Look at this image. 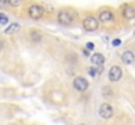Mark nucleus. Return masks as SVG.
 Segmentation results:
<instances>
[{
	"label": "nucleus",
	"mask_w": 135,
	"mask_h": 125,
	"mask_svg": "<svg viewBox=\"0 0 135 125\" xmlns=\"http://www.w3.org/2000/svg\"><path fill=\"white\" fill-rule=\"evenodd\" d=\"M83 26H84V29L87 30V31H94V30H97V28H98V21L94 18V17H87L84 21H83Z\"/></svg>",
	"instance_id": "f257e3e1"
},
{
	"label": "nucleus",
	"mask_w": 135,
	"mask_h": 125,
	"mask_svg": "<svg viewBox=\"0 0 135 125\" xmlns=\"http://www.w3.org/2000/svg\"><path fill=\"white\" fill-rule=\"evenodd\" d=\"M121 77H122V69H121L119 67L114 65V67H112V68L109 69V80H110L112 82L119 81Z\"/></svg>",
	"instance_id": "f03ea898"
},
{
	"label": "nucleus",
	"mask_w": 135,
	"mask_h": 125,
	"mask_svg": "<svg viewBox=\"0 0 135 125\" xmlns=\"http://www.w3.org/2000/svg\"><path fill=\"white\" fill-rule=\"evenodd\" d=\"M28 12H29V16H30L33 20H38V18H41L42 14H44V8H42L41 5L34 4V5H32V7L29 8Z\"/></svg>",
	"instance_id": "7ed1b4c3"
},
{
	"label": "nucleus",
	"mask_w": 135,
	"mask_h": 125,
	"mask_svg": "<svg viewBox=\"0 0 135 125\" xmlns=\"http://www.w3.org/2000/svg\"><path fill=\"white\" fill-rule=\"evenodd\" d=\"M74 87H75L78 91L83 93V91H85V90L88 89V81H87L85 78H83V77H76V78L74 80Z\"/></svg>",
	"instance_id": "20e7f679"
},
{
	"label": "nucleus",
	"mask_w": 135,
	"mask_h": 125,
	"mask_svg": "<svg viewBox=\"0 0 135 125\" xmlns=\"http://www.w3.org/2000/svg\"><path fill=\"white\" fill-rule=\"evenodd\" d=\"M100 116L101 117H104V119H110L112 116H113V108H112V106L110 104H108V103H105V104H102L101 107H100Z\"/></svg>",
	"instance_id": "39448f33"
},
{
	"label": "nucleus",
	"mask_w": 135,
	"mask_h": 125,
	"mask_svg": "<svg viewBox=\"0 0 135 125\" xmlns=\"http://www.w3.org/2000/svg\"><path fill=\"white\" fill-rule=\"evenodd\" d=\"M58 21H59L60 24H63V25H70L71 21H72V16H71L70 12L62 10V12L58 14Z\"/></svg>",
	"instance_id": "423d86ee"
},
{
	"label": "nucleus",
	"mask_w": 135,
	"mask_h": 125,
	"mask_svg": "<svg viewBox=\"0 0 135 125\" xmlns=\"http://www.w3.org/2000/svg\"><path fill=\"white\" fill-rule=\"evenodd\" d=\"M100 20L104 21V22H112V21H114V16L109 10H102L100 13Z\"/></svg>",
	"instance_id": "0eeeda50"
},
{
	"label": "nucleus",
	"mask_w": 135,
	"mask_h": 125,
	"mask_svg": "<svg viewBox=\"0 0 135 125\" xmlns=\"http://www.w3.org/2000/svg\"><path fill=\"white\" fill-rule=\"evenodd\" d=\"M134 60H135V55H134V52H131V51H126L122 55V61L125 64H133Z\"/></svg>",
	"instance_id": "6e6552de"
},
{
	"label": "nucleus",
	"mask_w": 135,
	"mask_h": 125,
	"mask_svg": "<svg viewBox=\"0 0 135 125\" xmlns=\"http://www.w3.org/2000/svg\"><path fill=\"white\" fill-rule=\"evenodd\" d=\"M90 61H92L94 65H102V64L105 63V57H104V55H101V53H94V55L92 56Z\"/></svg>",
	"instance_id": "1a4fd4ad"
},
{
	"label": "nucleus",
	"mask_w": 135,
	"mask_h": 125,
	"mask_svg": "<svg viewBox=\"0 0 135 125\" xmlns=\"http://www.w3.org/2000/svg\"><path fill=\"white\" fill-rule=\"evenodd\" d=\"M123 17L127 18V20H131L135 17V9L133 7H126L123 9Z\"/></svg>",
	"instance_id": "9d476101"
},
{
	"label": "nucleus",
	"mask_w": 135,
	"mask_h": 125,
	"mask_svg": "<svg viewBox=\"0 0 135 125\" xmlns=\"http://www.w3.org/2000/svg\"><path fill=\"white\" fill-rule=\"evenodd\" d=\"M18 29H20V25H18V24H11V25L5 29V34H13V33H16Z\"/></svg>",
	"instance_id": "9b49d317"
},
{
	"label": "nucleus",
	"mask_w": 135,
	"mask_h": 125,
	"mask_svg": "<svg viewBox=\"0 0 135 125\" xmlns=\"http://www.w3.org/2000/svg\"><path fill=\"white\" fill-rule=\"evenodd\" d=\"M30 38H32V41L34 42V43H38V42H41V34L38 33V30H32L30 31Z\"/></svg>",
	"instance_id": "f8f14e48"
},
{
	"label": "nucleus",
	"mask_w": 135,
	"mask_h": 125,
	"mask_svg": "<svg viewBox=\"0 0 135 125\" xmlns=\"http://www.w3.org/2000/svg\"><path fill=\"white\" fill-rule=\"evenodd\" d=\"M7 1H8L12 7H18V5H21V4H22V1H24V0H7Z\"/></svg>",
	"instance_id": "ddd939ff"
},
{
	"label": "nucleus",
	"mask_w": 135,
	"mask_h": 125,
	"mask_svg": "<svg viewBox=\"0 0 135 125\" xmlns=\"http://www.w3.org/2000/svg\"><path fill=\"white\" fill-rule=\"evenodd\" d=\"M7 22H8V17L4 13H0V24L1 25H5Z\"/></svg>",
	"instance_id": "4468645a"
},
{
	"label": "nucleus",
	"mask_w": 135,
	"mask_h": 125,
	"mask_svg": "<svg viewBox=\"0 0 135 125\" xmlns=\"http://www.w3.org/2000/svg\"><path fill=\"white\" fill-rule=\"evenodd\" d=\"M96 73H97V69H94V68H89V69H88V74L92 76V77L96 76Z\"/></svg>",
	"instance_id": "2eb2a0df"
},
{
	"label": "nucleus",
	"mask_w": 135,
	"mask_h": 125,
	"mask_svg": "<svg viewBox=\"0 0 135 125\" xmlns=\"http://www.w3.org/2000/svg\"><path fill=\"white\" fill-rule=\"evenodd\" d=\"M87 48H88V50H90V51H92V50L94 48V44H93V43H88V44H87Z\"/></svg>",
	"instance_id": "dca6fc26"
},
{
	"label": "nucleus",
	"mask_w": 135,
	"mask_h": 125,
	"mask_svg": "<svg viewBox=\"0 0 135 125\" xmlns=\"http://www.w3.org/2000/svg\"><path fill=\"white\" fill-rule=\"evenodd\" d=\"M113 44H114V46H119V44H121V39H114V41H113Z\"/></svg>",
	"instance_id": "f3484780"
},
{
	"label": "nucleus",
	"mask_w": 135,
	"mask_h": 125,
	"mask_svg": "<svg viewBox=\"0 0 135 125\" xmlns=\"http://www.w3.org/2000/svg\"><path fill=\"white\" fill-rule=\"evenodd\" d=\"M83 53H84V55H85V56H88V55H89V53H88V51H87V50H83Z\"/></svg>",
	"instance_id": "a211bd4d"
},
{
	"label": "nucleus",
	"mask_w": 135,
	"mask_h": 125,
	"mask_svg": "<svg viewBox=\"0 0 135 125\" xmlns=\"http://www.w3.org/2000/svg\"><path fill=\"white\" fill-rule=\"evenodd\" d=\"M3 46H4V44H3V41H1V39H0V51H1V50H3Z\"/></svg>",
	"instance_id": "6ab92c4d"
}]
</instances>
